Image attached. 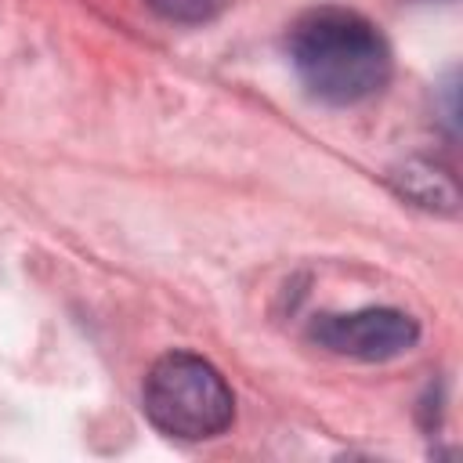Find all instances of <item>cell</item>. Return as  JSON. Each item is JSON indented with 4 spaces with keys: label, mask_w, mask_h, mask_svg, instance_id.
<instances>
[{
    "label": "cell",
    "mask_w": 463,
    "mask_h": 463,
    "mask_svg": "<svg viewBox=\"0 0 463 463\" xmlns=\"http://www.w3.org/2000/svg\"><path fill=\"white\" fill-rule=\"evenodd\" d=\"M402 192L409 195V199H416L420 206H456V188H452V181L441 174V170H434L430 163H409L405 170H402Z\"/></svg>",
    "instance_id": "obj_4"
},
{
    "label": "cell",
    "mask_w": 463,
    "mask_h": 463,
    "mask_svg": "<svg viewBox=\"0 0 463 463\" xmlns=\"http://www.w3.org/2000/svg\"><path fill=\"white\" fill-rule=\"evenodd\" d=\"M311 340L340 358L391 362L420 340L412 315L398 307H362L351 315H322L311 322Z\"/></svg>",
    "instance_id": "obj_3"
},
{
    "label": "cell",
    "mask_w": 463,
    "mask_h": 463,
    "mask_svg": "<svg viewBox=\"0 0 463 463\" xmlns=\"http://www.w3.org/2000/svg\"><path fill=\"white\" fill-rule=\"evenodd\" d=\"M141 405L156 430L181 441L217 438L235 416V398L224 376L188 351H170L148 369Z\"/></svg>",
    "instance_id": "obj_2"
},
{
    "label": "cell",
    "mask_w": 463,
    "mask_h": 463,
    "mask_svg": "<svg viewBox=\"0 0 463 463\" xmlns=\"http://www.w3.org/2000/svg\"><path fill=\"white\" fill-rule=\"evenodd\" d=\"M163 18L170 22H184V25H199V22H210L213 14L224 11L228 0H148Z\"/></svg>",
    "instance_id": "obj_5"
},
{
    "label": "cell",
    "mask_w": 463,
    "mask_h": 463,
    "mask_svg": "<svg viewBox=\"0 0 463 463\" xmlns=\"http://www.w3.org/2000/svg\"><path fill=\"white\" fill-rule=\"evenodd\" d=\"M289 61L300 83L329 105H358L391 76V47L380 29L347 7H315L289 29Z\"/></svg>",
    "instance_id": "obj_1"
}]
</instances>
